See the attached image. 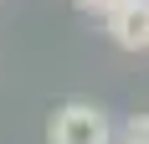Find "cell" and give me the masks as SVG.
<instances>
[{
    "mask_svg": "<svg viewBox=\"0 0 149 144\" xmlns=\"http://www.w3.org/2000/svg\"><path fill=\"white\" fill-rule=\"evenodd\" d=\"M46 144H108V113L98 103H62L46 124Z\"/></svg>",
    "mask_w": 149,
    "mask_h": 144,
    "instance_id": "obj_1",
    "label": "cell"
},
{
    "mask_svg": "<svg viewBox=\"0 0 149 144\" xmlns=\"http://www.w3.org/2000/svg\"><path fill=\"white\" fill-rule=\"evenodd\" d=\"M123 144H149V113L129 124V134H123Z\"/></svg>",
    "mask_w": 149,
    "mask_h": 144,
    "instance_id": "obj_3",
    "label": "cell"
},
{
    "mask_svg": "<svg viewBox=\"0 0 149 144\" xmlns=\"http://www.w3.org/2000/svg\"><path fill=\"white\" fill-rule=\"evenodd\" d=\"M77 5H82V10H88V15H108V10H113V5H118V0H77Z\"/></svg>",
    "mask_w": 149,
    "mask_h": 144,
    "instance_id": "obj_4",
    "label": "cell"
},
{
    "mask_svg": "<svg viewBox=\"0 0 149 144\" xmlns=\"http://www.w3.org/2000/svg\"><path fill=\"white\" fill-rule=\"evenodd\" d=\"M103 21L123 52H149V0H118Z\"/></svg>",
    "mask_w": 149,
    "mask_h": 144,
    "instance_id": "obj_2",
    "label": "cell"
}]
</instances>
